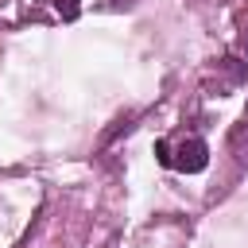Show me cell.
I'll return each instance as SVG.
<instances>
[{
  "label": "cell",
  "mask_w": 248,
  "mask_h": 248,
  "mask_svg": "<svg viewBox=\"0 0 248 248\" xmlns=\"http://www.w3.org/2000/svg\"><path fill=\"white\" fill-rule=\"evenodd\" d=\"M205 163H209V147H205V140H182L178 143V151H174V170H182V174H198V170H205Z\"/></svg>",
  "instance_id": "cell-1"
},
{
  "label": "cell",
  "mask_w": 248,
  "mask_h": 248,
  "mask_svg": "<svg viewBox=\"0 0 248 248\" xmlns=\"http://www.w3.org/2000/svg\"><path fill=\"white\" fill-rule=\"evenodd\" d=\"M54 12H58L62 19H78V12H81V0H54Z\"/></svg>",
  "instance_id": "cell-2"
},
{
  "label": "cell",
  "mask_w": 248,
  "mask_h": 248,
  "mask_svg": "<svg viewBox=\"0 0 248 248\" xmlns=\"http://www.w3.org/2000/svg\"><path fill=\"white\" fill-rule=\"evenodd\" d=\"M128 128H132V116H116V120H112V128H108V132L101 136V143H108V140H112L116 132H128Z\"/></svg>",
  "instance_id": "cell-3"
},
{
  "label": "cell",
  "mask_w": 248,
  "mask_h": 248,
  "mask_svg": "<svg viewBox=\"0 0 248 248\" xmlns=\"http://www.w3.org/2000/svg\"><path fill=\"white\" fill-rule=\"evenodd\" d=\"M155 159H159L163 167H170V163H174V155H170V143H167V140H159V143H155Z\"/></svg>",
  "instance_id": "cell-4"
}]
</instances>
